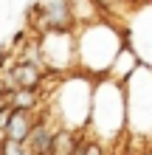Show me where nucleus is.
<instances>
[{
    "label": "nucleus",
    "mask_w": 152,
    "mask_h": 155,
    "mask_svg": "<svg viewBox=\"0 0 152 155\" xmlns=\"http://www.w3.org/2000/svg\"><path fill=\"white\" fill-rule=\"evenodd\" d=\"M130 155H135V152H130Z\"/></svg>",
    "instance_id": "12"
},
{
    "label": "nucleus",
    "mask_w": 152,
    "mask_h": 155,
    "mask_svg": "<svg viewBox=\"0 0 152 155\" xmlns=\"http://www.w3.org/2000/svg\"><path fill=\"white\" fill-rule=\"evenodd\" d=\"M34 124H37V118L31 116V110H17L14 107V116H11V124L6 127V135L3 138H8V141H28V135H31V130H34Z\"/></svg>",
    "instance_id": "3"
},
{
    "label": "nucleus",
    "mask_w": 152,
    "mask_h": 155,
    "mask_svg": "<svg viewBox=\"0 0 152 155\" xmlns=\"http://www.w3.org/2000/svg\"><path fill=\"white\" fill-rule=\"evenodd\" d=\"M0 155H34V152L28 150V144H23V141L3 138V141H0Z\"/></svg>",
    "instance_id": "6"
},
{
    "label": "nucleus",
    "mask_w": 152,
    "mask_h": 155,
    "mask_svg": "<svg viewBox=\"0 0 152 155\" xmlns=\"http://www.w3.org/2000/svg\"><path fill=\"white\" fill-rule=\"evenodd\" d=\"M6 104H11V90H0V110Z\"/></svg>",
    "instance_id": "9"
},
{
    "label": "nucleus",
    "mask_w": 152,
    "mask_h": 155,
    "mask_svg": "<svg viewBox=\"0 0 152 155\" xmlns=\"http://www.w3.org/2000/svg\"><path fill=\"white\" fill-rule=\"evenodd\" d=\"M11 116H14V104H6L0 110V135H6V127L11 124Z\"/></svg>",
    "instance_id": "7"
},
{
    "label": "nucleus",
    "mask_w": 152,
    "mask_h": 155,
    "mask_svg": "<svg viewBox=\"0 0 152 155\" xmlns=\"http://www.w3.org/2000/svg\"><path fill=\"white\" fill-rule=\"evenodd\" d=\"M6 82L11 85V90H17V87H40V82H42V71H40L37 62L20 59V62L11 68V74H8Z\"/></svg>",
    "instance_id": "2"
},
{
    "label": "nucleus",
    "mask_w": 152,
    "mask_h": 155,
    "mask_svg": "<svg viewBox=\"0 0 152 155\" xmlns=\"http://www.w3.org/2000/svg\"><path fill=\"white\" fill-rule=\"evenodd\" d=\"M31 14L37 17V28L42 31H68L76 20L70 0H40Z\"/></svg>",
    "instance_id": "1"
},
{
    "label": "nucleus",
    "mask_w": 152,
    "mask_h": 155,
    "mask_svg": "<svg viewBox=\"0 0 152 155\" xmlns=\"http://www.w3.org/2000/svg\"><path fill=\"white\" fill-rule=\"evenodd\" d=\"M79 147V138L70 130H59L57 138H53V155H73Z\"/></svg>",
    "instance_id": "5"
},
{
    "label": "nucleus",
    "mask_w": 152,
    "mask_h": 155,
    "mask_svg": "<svg viewBox=\"0 0 152 155\" xmlns=\"http://www.w3.org/2000/svg\"><path fill=\"white\" fill-rule=\"evenodd\" d=\"M37 102H40L37 87H17V90H11V104L17 107V110H31L34 113Z\"/></svg>",
    "instance_id": "4"
},
{
    "label": "nucleus",
    "mask_w": 152,
    "mask_h": 155,
    "mask_svg": "<svg viewBox=\"0 0 152 155\" xmlns=\"http://www.w3.org/2000/svg\"><path fill=\"white\" fill-rule=\"evenodd\" d=\"M104 3H115V0H104Z\"/></svg>",
    "instance_id": "10"
},
{
    "label": "nucleus",
    "mask_w": 152,
    "mask_h": 155,
    "mask_svg": "<svg viewBox=\"0 0 152 155\" xmlns=\"http://www.w3.org/2000/svg\"><path fill=\"white\" fill-rule=\"evenodd\" d=\"M147 155H152V150H149V152H147Z\"/></svg>",
    "instance_id": "11"
},
{
    "label": "nucleus",
    "mask_w": 152,
    "mask_h": 155,
    "mask_svg": "<svg viewBox=\"0 0 152 155\" xmlns=\"http://www.w3.org/2000/svg\"><path fill=\"white\" fill-rule=\"evenodd\" d=\"M85 155H104V150H102V144H99V141H87Z\"/></svg>",
    "instance_id": "8"
}]
</instances>
